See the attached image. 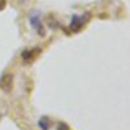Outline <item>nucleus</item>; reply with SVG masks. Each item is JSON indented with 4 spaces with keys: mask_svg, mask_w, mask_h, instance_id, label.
Returning <instances> with one entry per match:
<instances>
[{
    "mask_svg": "<svg viewBox=\"0 0 130 130\" xmlns=\"http://www.w3.org/2000/svg\"><path fill=\"white\" fill-rule=\"evenodd\" d=\"M38 126L42 129V130H50L51 126H52V121L51 118L47 117V116H42L38 121Z\"/></svg>",
    "mask_w": 130,
    "mask_h": 130,
    "instance_id": "5",
    "label": "nucleus"
},
{
    "mask_svg": "<svg viewBox=\"0 0 130 130\" xmlns=\"http://www.w3.org/2000/svg\"><path fill=\"white\" fill-rule=\"evenodd\" d=\"M30 24H31L32 29L37 31V34H39L40 37L46 35V29H44V26H43V22L40 21V17H39L38 13L30 16Z\"/></svg>",
    "mask_w": 130,
    "mask_h": 130,
    "instance_id": "3",
    "label": "nucleus"
},
{
    "mask_svg": "<svg viewBox=\"0 0 130 130\" xmlns=\"http://www.w3.org/2000/svg\"><path fill=\"white\" fill-rule=\"evenodd\" d=\"M13 82H14V78L12 74H4L0 78V89L4 92H10L13 89Z\"/></svg>",
    "mask_w": 130,
    "mask_h": 130,
    "instance_id": "4",
    "label": "nucleus"
},
{
    "mask_svg": "<svg viewBox=\"0 0 130 130\" xmlns=\"http://www.w3.org/2000/svg\"><path fill=\"white\" fill-rule=\"evenodd\" d=\"M57 130H69V125L65 124V122H59L57 126H56Z\"/></svg>",
    "mask_w": 130,
    "mask_h": 130,
    "instance_id": "6",
    "label": "nucleus"
},
{
    "mask_svg": "<svg viewBox=\"0 0 130 130\" xmlns=\"http://www.w3.org/2000/svg\"><path fill=\"white\" fill-rule=\"evenodd\" d=\"M42 53V50L39 47H34V48H27V50H24L22 53H21V57H22V61L25 64H31L34 62L38 56Z\"/></svg>",
    "mask_w": 130,
    "mask_h": 130,
    "instance_id": "2",
    "label": "nucleus"
},
{
    "mask_svg": "<svg viewBox=\"0 0 130 130\" xmlns=\"http://www.w3.org/2000/svg\"><path fill=\"white\" fill-rule=\"evenodd\" d=\"M7 5V0H0V10H3Z\"/></svg>",
    "mask_w": 130,
    "mask_h": 130,
    "instance_id": "7",
    "label": "nucleus"
},
{
    "mask_svg": "<svg viewBox=\"0 0 130 130\" xmlns=\"http://www.w3.org/2000/svg\"><path fill=\"white\" fill-rule=\"evenodd\" d=\"M90 18H91V14H90V13H85V14H82V16L74 14V16L72 17L70 25H69L70 30H72L73 32H79V31L85 27V25L90 21Z\"/></svg>",
    "mask_w": 130,
    "mask_h": 130,
    "instance_id": "1",
    "label": "nucleus"
}]
</instances>
